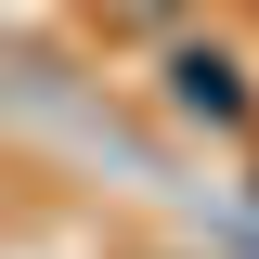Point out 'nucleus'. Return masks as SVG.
<instances>
[{
	"label": "nucleus",
	"mask_w": 259,
	"mask_h": 259,
	"mask_svg": "<svg viewBox=\"0 0 259 259\" xmlns=\"http://www.w3.org/2000/svg\"><path fill=\"white\" fill-rule=\"evenodd\" d=\"M168 104H182V117H207V130H246V117H259L246 65H233V52H207V39H194V52H168Z\"/></svg>",
	"instance_id": "obj_1"
}]
</instances>
